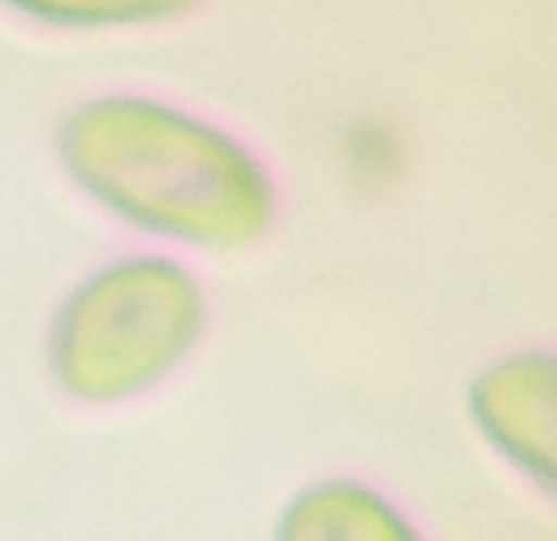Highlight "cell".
Returning a JSON list of instances; mask_svg holds the SVG:
<instances>
[{"label": "cell", "instance_id": "obj_2", "mask_svg": "<svg viewBox=\"0 0 557 541\" xmlns=\"http://www.w3.org/2000/svg\"><path fill=\"white\" fill-rule=\"evenodd\" d=\"M212 295L197 260L149 244L79 270L38 333L48 390L83 411L149 403L187 371L212 333Z\"/></svg>", "mask_w": 557, "mask_h": 541}, {"label": "cell", "instance_id": "obj_4", "mask_svg": "<svg viewBox=\"0 0 557 541\" xmlns=\"http://www.w3.org/2000/svg\"><path fill=\"white\" fill-rule=\"evenodd\" d=\"M267 541H437L396 491L358 472H320L278 501Z\"/></svg>", "mask_w": 557, "mask_h": 541}, {"label": "cell", "instance_id": "obj_5", "mask_svg": "<svg viewBox=\"0 0 557 541\" xmlns=\"http://www.w3.org/2000/svg\"><path fill=\"white\" fill-rule=\"evenodd\" d=\"M169 13V0H156ZM0 13L45 33H111L159 20L149 0H0Z\"/></svg>", "mask_w": 557, "mask_h": 541}, {"label": "cell", "instance_id": "obj_1", "mask_svg": "<svg viewBox=\"0 0 557 541\" xmlns=\"http://www.w3.org/2000/svg\"><path fill=\"white\" fill-rule=\"evenodd\" d=\"M64 181L108 222L187 260L260 247L278 222V187L238 136L172 104L92 96L58 121Z\"/></svg>", "mask_w": 557, "mask_h": 541}, {"label": "cell", "instance_id": "obj_3", "mask_svg": "<svg viewBox=\"0 0 557 541\" xmlns=\"http://www.w3.org/2000/svg\"><path fill=\"white\" fill-rule=\"evenodd\" d=\"M462 415L491 463L557 513V342L487 355L466 380Z\"/></svg>", "mask_w": 557, "mask_h": 541}]
</instances>
